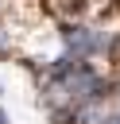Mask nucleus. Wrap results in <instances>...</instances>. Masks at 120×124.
Instances as JSON below:
<instances>
[{
  "mask_svg": "<svg viewBox=\"0 0 120 124\" xmlns=\"http://www.w3.org/2000/svg\"><path fill=\"white\" fill-rule=\"evenodd\" d=\"M0 124H8V116H4V108H0Z\"/></svg>",
  "mask_w": 120,
  "mask_h": 124,
  "instance_id": "1",
  "label": "nucleus"
},
{
  "mask_svg": "<svg viewBox=\"0 0 120 124\" xmlns=\"http://www.w3.org/2000/svg\"><path fill=\"white\" fill-rule=\"evenodd\" d=\"M116 93H120V85H116Z\"/></svg>",
  "mask_w": 120,
  "mask_h": 124,
  "instance_id": "2",
  "label": "nucleus"
}]
</instances>
